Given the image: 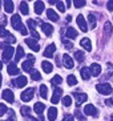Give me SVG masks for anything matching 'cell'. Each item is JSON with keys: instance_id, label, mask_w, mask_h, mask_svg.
Returning a JSON list of instances; mask_svg holds the SVG:
<instances>
[{"instance_id": "obj_3", "label": "cell", "mask_w": 113, "mask_h": 121, "mask_svg": "<svg viewBox=\"0 0 113 121\" xmlns=\"http://www.w3.org/2000/svg\"><path fill=\"white\" fill-rule=\"evenodd\" d=\"M96 89H97L101 95H110V93L113 92V89H112V86H110V84H108V82L97 84V85H96Z\"/></svg>"}, {"instance_id": "obj_47", "label": "cell", "mask_w": 113, "mask_h": 121, "mask_svg": "<svg viewBox=\"0 0 113 121\" xmlns=\"http://www.w3.org/2000/svg\"><path fill=\"white\" fill-rule=\"evenodd\" d=\"M106 8H108L109 11H113V0H110V1L106 3Z\"/></svg>"}, {"instance_id": "obj_6", "label": "cell", "mask_w": 113, "mask_h": 121, "mask_svg": "<svg viewBox=\"0 0 113 121\" xmlns=\"http://www.w3.org/2000/svg\"><path fill=\"white\" fill-rule=\"evenodd\" d=\"M76 23H77V25L80 27V29H81L83 32H87V31H88V24L85 22L84 15H78L77 19H76Z\"/></svg>"}, {"instance_id": "obj_28", "label": "cell", "mask_w": 113, "mask_h": 121, "mask_svg": "<svg viewBox=\"0 0 113 121\" xmlns=\"http://www.w3.org/2000/svg\"><path fill=\"white\" fill-rule=\"evenodd\" d=\"M44 11V3L43 1H36L35 3V12L37 15H41Z\"/></svg>"}, {"instance_id": "obj_52", "label": "cell", "mask_w": 113, "mask_h": 121, "mask_svg": "<svg viewBox=\"0 0 113 121\" xmlns=\"http://www.w3.org/2000/svg\"><path fill=\"white\" fill-rule=\"evenodd\" d=\"M71 20H72V17H71V16H69V15H68V16H67V22L69 23V22H71Z\"/></svg>"}, {"instance_id": "obj_42", "label": "cell", "mask_w": 113, "mask_h": 121, "mask_svg": "<svg viewBox=\"0 0 113 121\" xmlns=\"http://www.w3.org/2000/svg\"><path fill=\"white\" fill-rule=\"evenodd\" d=\"M63 44H64V47H65L67 49H72V48H73V44H72L71 41H68V40L63 39Z\"/></svg>"}, {"instance_id": "obj_15", "label": "cell", "mask_w": 113, "mask_h": 121, "mask_svg": "<svg viewBox=\"0 0 113 121\" xmlns=\"http://www.w3.org/2000/svg\"><path fill=\"white\" fill-rule=\"evenodd\" d=\"M63 61H64V65H65V67L68 68V69H72V68H73V59H72L71 56H69V55H64L63 56Z\"/></svg>"}, {"instance_id": "obj_35", "label": "cell", "mask_w": 113, "mask_h": 121, "mask_svg": "<svg viewBox=\"0 0 113 121\" xmlns=\"http://www.w3.org/2000/svg\"><path fill=\"white\" fill-rule=\"evenodd\" d=\"M31 77H32V80H35V81L41 80V75H40V72H37L36 69H33V71L31 72Z\"/></svg>"}, {"instance_id": "obj_51", "label": "cell", "mask_w": 113, "mask_h": 121, "mask_svg": "<svg viewBox=\"0 0 113 121\" xmlns=\"http://www.w3.org/2000/svg\"><path fill=\"white\" fill-rule=\"evenodd\" d=\"M25 118H27V121H39L37 118H35V117H31V116H29V117H25Z\"/></svg>"}, {"instance_id": "obj_4", "label": "cell", "mask_w": 113, "mask_h": 121, "mask_svg": "<svg viewBox=\"0 0 113 121\" xmlns=\"http://www.w3.org/2000/svg\"><path fill=\"white\" fill-rule=\"evenodd\" d=\"M11 24H12L13 29H16V31H21V29L24 28V25H23V23H21V17L19 16V15H13V16H12Z\"/></svg>"}, {"instance_id": "obj_19", "label": "cell", "mask_w": 113, "mask_h": 121, "mask_svg": "<svg viewBox=\"0 0 113 121\" xmlns=\"http://www.w3.org/2000/svg\"><path fill=\"white\" fill-rule=\"evenodd\" d=\"M80 45H81L83 48H85L87 51H92V43H91V40H89L88 37H84V39H81V41H80Z\"/></svg>"}, {"instance_id": "obj_26", "label": "cell", "mask_w": 113, "mask_h": 121, "mask_svg": "<svg viewBox=\"0 0 113 121\" xmlns=\"http://www.w3.org/2000/svg\"><path fill=\"white\" fill-rule=\"evenodd\" d=\"M47 17L49 20H52V22H57L59 20V16H57V13L53 9H47Z\"/></svg>"}, {"instance_id": "obj_49", "label": "cell", "mask_w": 113, "mask_h": 121, "mask_svg": "<svg viewBox=\"0 0 113 121\" xmlns=\"http://www.w3.org/2000/svg\"><path fill=\"white\" fill-rule=\"evenodd\" d=\"M108 68H109V75H113V64L108 63Z\"/></svg>"}, {"instance_id": "obj_24", "label": "cell", "mask_w": 113, "mask_h": 121, "mask_svg": "<svg viewBox=\"0 0 113 121\" xmlns=\"http://www.w3.org/2000/svg\"><path fill=\"white\" fill-rule=\"evenodd\" d=\"M23 56H24L23 48H21V47H17V48H16V55H15V64H16L17 61H20L21 59H23Z\"/></svg>"}, {"instance_id": "obj_12", "label": "cell", "mask_w": 113, "mask_h": 121, "mask_svg": "<svg viewBox=\"0 0 113 121\" xmlns=\"http://www.w3.org/2000/svg\"><path fill=\"white\" fill-rule=\"evenodd\" d=\"M7 72H8V75L13 76V75H19L20 73V69L17 68V65L15 64V63H9L7 67Z\"/></svg>"}, {"instance_id": "obj_21", "label": "cell", "mask_w": 113, "mask_h": 121, "mask_svg": "<svg viewBox=\"0 0 113 121\" xmlns=\"http://www.w3.org/2000/svg\"><path fill=\"white\" fill-rule=\"evenodd\" d=\"M57 118V109L56 108H49L48 109V120L49 121H55Z\"/></svg>"}, {"instance_id": "obj_27", "label": "cell", "mask_w": 113, "mask_h": 121, "mask_svg": "<svg viewBox=\"0 0 113 121\" xmlns=\"http://www.w3.org/2000/svg\"><path fill=\"white\" fill-rule=\"evenodd\" d=\"M88 22H89V27L91 28H96V24H97V20H96V16L95 13H91L88 15Z\"/></svg>"}, {"instance_id": "obj_54", "label": "cell", "mask_w": 113, "mask_h": 121, "mask_svg": "<svg viewBox=\"0 0 113 121\" xmlns=\"http://www.w3.org/2000/svg\"><path fill=\"white\" fill-rule=\"evenodd\" d=\"M0 86H1V75H0Z\"/></svg>"}, {"instance_id": "obj_14", "label": "cell", "mask_w": 113, "mask_h": 121, "mask_svg": "<svg viewBox=\"0 0 113 121\" xmlns=\"http://www.w3.org/2000/svg\"><path fill=\"white\" fill-rule=\"evenodd\" d=\"M89 71H91V75L92 76H99L100 73H101V67H100V64H97V63H93L91 67H89Z\"/></svg>"}, {"instance_id": "obj_37", "label": "cell", "mask_w": 113, "mask_h": 121, "mask_svg": "<svg viewBox=\"0 0 113 121\" xmlns=\"http://www.w3.org/2000/svg\"><path fill=\"white\" fill-rule=\"evenodd\" d=\"M71 104H72V97L71 96H64V99H63L64 107H71Z\"/></svg>"}, {"instance_id": "obj_2", "label": "cell", "mask_w": 113, "mask_h": 121, "mask_svg": "<svg viewBox=\"0 0 113 121\" xmlns=\"http://www.w3.org/2000/svg\"><path fill=\"white\" fill-rule=\"evenodd\" d=\"M33 64H35V57L32 56V55H27V60L23 63L21 68L25 72H32L33 71Z\"/></svg>"}, {"instance_id": "obj_17", "label": "cell", "mask_w": 113, "mask_h": 121, "mask_svg": "<svg viewBox=\"0 0 113 121\" xmlns=\"http://www.w3.org/2000/svg\"><path fill=\"white\" fill-rule=\"evenodd\" d=\"M77 31L73 28V27H68L67 31H65V37H68V39H76L77 37Z\"/></svg>"}, {"instance_id": "obj_33", "label": "cell", "mask_w": 113, "mask_h": 121, "mask_svg": "<svg viewBox=\"0 0 113 121\" xmlns=\"http://www.w3.org/2000/svg\"><path fill=\"white\" fill-rule=\"evenodd\" d=\"M40 96H41L43 99H47V97H48V88H47V85H44V84L40 86Z\"/></svg>"}, {"instance_id": "obj_8", "label": "cell", "mask_w": 113, "mask_h": 121, "mask_svg": "<svg viewBox=\"0 0 113 121\" xmlns=\"http://www.w3.org/2000/svg\"><path fill=\"white\" fill-rule=\"evenodd\" d=\"M61 96H63V89H61V88H56L55 91H53V96H52V99H51V103H52V104H57L59 101H60Z\"/></svg>"}, {"instance_id": "obj_38", "label": "cell", "mask_w": 113, "mask_h": 121, "mask_svg": "<svg viewBox=\"0 0 113 121\" xmlns=\"http://www.w3.org/2000/svg\"><path fill=\"white\" fill-rule=\"evenodd\" d=\"M61 81H63L61 76H59V75L53 76V78H52V84L53 85H59V84H61Z\"/></svg>"}, {"instance_id": "obj_46", "label": "cell", "mask_w": 113, "mask_h": 121, "mask_svg": "<svg viewBox=\"0 0 113 121\" xmlns=\"http://www.w3.org/2000/svg\"><path fill=\"white\" fill-rule=\"evenodd\" d=\"M76 117H77V118H78V120H80V121H85L84 116H83V114H81V112H78V110H77V112H76Z\"/></svg>"}, {"instance_id": "obj_56", "label": "cell", "mask_w": 113, "mask_h": 121, "mask_svg": "<svg viewBox=\"0 0 113 121\" xmlns=\"http://www.w3.org/2000/svg\"><path fill=\"white\" fill-rule=\"evenodd\" d=\"M0 8H1V3H0Z\"/></svg>"}, {"instance_id": "obj_44", "label": "cell", "mask_w": 113, "mask_h": 121, "mask_svg": "<svg viewBox=\"0 0 113 121\" xmlns=\"http://www.w3.org/2000/svg\"><path fill=\"white\" fill-rule=\"evenodd\" d=\"M31 35H32V39L33 40H39V33H37V31H31Z\"/></svg>"}, {"instance_id": "obj_1", "label": "cell", "mask_w": 113, "mask_h": 121, "mask_svg": "<svg viewBox=\"0 0 113 121\" xmlns=\"http://www.w3.org/2000/svg\"><path fill=\"white\" fill-rule=\"evenodd\" d=\"M0 48H3V60L4 61H9L12 59L15 53V48H12L11 45H7L5 43L0 44Z\"/></svg>"}, {"instance_id": "obj_36", "label": "cell", "mask_w": 113, "mask_h": 121, "mask_svg": "<svg viewBox=\"0 0 113 121\" xmlns=\"http://www.w3.org/2000/svg\"><path fill=\"white\" fill-rule=\"evenodd\" d=\"M9 35H11V33L8 32L7 29H5V27H3V25H1V27H0V37H3V39H7Z\"/></svg>"}, {"instance_id": "obj_18", "label": "cell", "mask_w": 113, "mask_h": 121, "mask_svg": "<svg viewBox=\"0 0 113 121\" xmlns=\"http://www.w3.org/2000/svg\"><path fill=\"white\" fill-rule=\"evenodd\" d=\"M41 29H43V32L45 33L47 36H51L53 33V27L51 24H48V23H43V24H41Z\"/></svg>"}, {"instance_id": "obj_41", "label": "cell", "mask_w": 113, "mask_h": 121, "mask_svg": "<svg viewBox=\"0 0 113 121\" xmlns=\"http://www.w3.org/2000/svg\"><path fill=\"white\" fill-rule=\"evenodd\" d=\"M5 113H8V109L4 104H0V116H4Z\"/></svg>"}, {"instance_id": "obj_22", "label": "cell", "mask_w": 113, "mask_h": 121, "mask_svg": "<svg viewBox=\"0 0 113 121\" xmlns=\"http://www.w3.org/2000/svg\"><path fill=\"white\" fill-rule=\"evenodd\" d=\"M112 32H113L112 24H110L109 22H106L105 25H104V35H105V37H109V36L112 35Z\"/></svg>"}, {"instance_id": "obj_34", "label": "cell", "mask_w": 113, "mask_h": 121, "mask_svg": "<svg viewBox=\"0 0 113 121\" xmlns=\"http://www.w3.org/2000/svg\"><path fill=\"white\" fill-rule=\"evenodd\" d=\"M20 110H21V114H23L24 117H29V116H31V108L27 107V105H25V107H21Z\"/></svg>"}, {"instance_id": "obj_5", "label": "cell", "mask_w": 113, "mask_h": 121, "mask_svg": "<svg viewBox=\"0 0 113 121\" xmlns=\"http://www.w3.org/2000/svg\"><path fill=\"white\" fill-rule=\"evenodd\" d=\"M33 95H35V89L33 88H27L25 91H23V93H21V100L23 101H31L32 100V97H33Z\"/></svg>"}, {"instance_id": "obj_32", "label": "cell", "mask_w": 113, "mask_h": 121, "mask_svg": "<svg viewBox=\"0 0 113 121\" xmlns=\"http://www.w3.org/2000/svg\"><path fill=\"white\" fill-rule=\"evenodd\" d=\"M20 11L23 15H28L29 9H28V4L25 3V1H21L20 3Z\"/></svg>"}, {"instance_id": "obj_9", "label": "cell", "mask_w": 113, "mask_h": 121, "mask_svg": "<svg viewBox=\"0 0 113 121\" xmlns=\"http://www.w3.org/2000/svg\"><path fill=\"white\" fill-rule=\"evenodd\" d=\"M73 96L74 99H76V104H77V107L78 105H81L84 101H87L88 100V96H87V93H81V92H76L73 93Z\"/></svg>"}, {"instance_id": "obj_10", "label": "cell", "mask_w": 113, "mask_h": 121, "mask_svg": "<svg viewBox=\"0 0 113 121\" xmlns=\"http://www.w3.org/2000/svg\"><path fill=\"white\" fill-rule=\"evenodd\" d=\"M13 85L17 86V88H23V86L27 85V82H28V78L25 77V76H19L16 80H13Z\"/></svg>"}, {"instance_id": "obj_11", "label": "cell", "mask_w": 113, "mask_h": 121, "mask_svg": "<svg viewBox=\"0 0 113 121\" xmlns=\"http://www.w3.org/2000/svg\"><path fill=\"white\" fill-rule=\"evenodd\" d=\"M84 113L87 116H97V109H96V107L92 105V104H87L84 108Z\"/></svg>"}, {"instance_id": "obj_43", "label": "cell", "mask_w": 113, "mask_h": 121, "mask_svg": "<svg viewBox=\"0 0 113 121\" xmlns=\"http://www.w3.org/2000/svg\"><path fill=\"white\" fill-rule=\"evenodd\" d=\"M57 9H59V11L60 12H65V5H64V3L63 1H57Z\"/></svg>"}, {"instance_id": "obj_25", "label": "cell", "mask_w": 113, "mask_h": 121, "mask_svg": "<svg viewBox=\"0 0 113 121\" xmlns=\"http://www.w3.org/2000/svg\"><path fill=\"white\" fill-rule=\"evenodd\" d=\"M44 109H45V105H44L43 103H36V104H35V107H33V110H35L37 114H40V116L43 114Z\"/></svg>"}, {"instance_id": "obj_30", "label": "cell", "mask_w": 113, "mask_h": 121, "mask_svg": "<svg viewBox=\"0 0 113 121\" xmlns=\"http://www.w3.org/2000/svg\"><path fill=\"white\" fill-rule=\"evenodd\" d=\"M74 59H76L78 63H83V61H84V59H85L84 52H83V51H76V52H74Z\"/></svg>"}, {"instance_id": "obj_50", "label": "cell", "mask_w": 113, "mask_h": 121, "mask_svg": "<svg viewBox=\"0 0 113 121\" xmlns=\"http://www.w3.org/2000/svg\"><path fill=\"white\" fill-rule=\"evenodd\" d=\"M20 32H21V35H23V36H27V33H28V31H27V28L24 27V28H23V29L20 31Z\"/></svg>"}, {"instance_id": "obj_13", "label": "cell", "mask_w": 113, "mask_h": 121, "mask_svg": "<svg viewBox=\"0 0 113 121\" xmlns=\"http://www.w3.org/2000/svg\"><path fill=\"white\" fill-rule=\"evenodd\" d=\"M55 52H56V45H55V44H49V45L47 47V49L44 51V56L51 59V57H53Z\"/></svg>"}, {"instance_id": "obj_23", "label": "cell", "mask_w": 113, "mask_h": 121, "mask_svg": "<svg viewBox=\"0 0 113 121\" xmlns=\"http://www.w3.org/2000/svg\"><path fill=\"white\" fill-rule=\"evenodd\" d=\"M41 68H43V71L45 72V73H51L53 69V65L51 64L49 61H43L41 63Z\"/></svg>"}, {"instance_id": "obj_53", "label": "cell", "mask_w": 113, "mask_h": 121, "mask_svg": "<svg viewBox=\"0 0 113 121\" xmlns=\"http://www.w3.org/2000/svg\"><path fill=\"white\" fill-rule=\"evenodd\" d=\"M1 68H3V63H1V61H0V69H1Z\"/></svg>"}, {"instance_id": "obj_45", "label": "cell", "mask_w": 113, "mask_h": 121, "mask_svg": "<svg viewBox=\"0 0 113 121\" xmlns=\"http://www.w3.org/2000/svg\"><path fill=\"white\" fill-rule=\"evenodd\" d=\"M63 121H73V116H72V114H65Z\"/></svg>"}, {"instance_id": "obj_48", "label": "cell", "mask_w": 113, "mask_h": 121, "mask_svg": "<svg viewBox=\"0 0 113 121\" xmlns=\"http://www.w3.org/2000/svg\"><path fill=\"white\" fill-rule=\"evenodd\" d=\"M105 104H106V105H112V107H113V99H106L105 100Z\"/></svg>"}, {"instance_id": "obj_57", "label": "cell", "mask_w": 113, "mask_h": 121, "mask_svg": "<svg viewBox=\"0 0 113 121\" xmlns=\"http://www.w3.org/2000/svg\"><path fill=\"white\" fill-rule=\"evenodd\" d=\"M7 121H12V120H7Z\"/></svg>"}, {"instance_id": "obj_31", "label": "cell", "mask_w": 113, "mask_h": 121, "mask_svg": "<svg viewBox=\"0 0 113 121\" xmlns=\"http://www.w3.org/2000/svg\"><path fill=\"white\" fill-rule=\"evenodd\" d=\"M67 82H68V85L73 86V85L77 84V78H76V76H74V75H69V76H68V78H67Z\"/></svg>"}, {"instance_id": "obj_16", "label": "cell", "mask_w": 113, "mask_h": 121, "mask_svg": "<svg viewBox=\"0 0 113 121\" xmlns=\"http://www.w3.org/2000/svg\"><path fill=\"white\" fill-rule=\"evenodd\" d=\"M25 44H27L32 51H36V52H37V51L40 49V45L36 43V40H33V39H25Z\"/></svg>"}, {"instance_id": "obj_55", "label": "cell", "mask_w": 113, "mask_h": 121, "mask_svg": "<svg viewBox=\"0 0 113 121\" xmlns=\"http://www.w3.org/2000/svg\"><path fill=\"white\" fill-rule=\"evenodd\" d=\"M109 121H113V116H112V117H110V120Z\"/></svg>"}, {"instance_id": "obj_29", "label": "cell", "mask_w": 113, "mask_h": 121, "mask_svg": "<svg viewBox=\"0 0 113 121\" xmlns=\"http://www.w3.org/2000/svg\"><path fill=\"white\" fill-rule=\"evenodd\" d=\"M4 9H5V12H8V13L13 12V3H12L11 0H5V1H4Z\"/></svg>"}, {"instance_id": "obj_20", "label": "cell", "mask_w": 113, "mask_h": 121, "mask_svg": "<svg viewBox=\"0 0 113 121\" xmlns=\"http://www.w3.org/2000/svg\"><path fill=\"white\" fill-rule=\"evenodd\" d=\"M80 73H81V77L83 80H89V77H91V71H89L88 67H83L81 69H80Z\"/></svg>"}, {"instance_id": "obj_39", "label": "cell", "mask_w": 113, "mask_h": 121, "mask_svg": "<svg viewBox=\"0 0 113 121\" xmlns=\"http://www.w3.org/2000/svg\"><path fill=\"white\" fill-rule=\"evenodd\" d=\"M73 4H74V7L76 8H81V7H84L85 4H87V1H85V0H74Z\"/></svg>"}, {"instance_id": "obj_40", "label": "cell", "mask_w": 113, "mask_h": 121, "mask_svg": "<svg viewBox=\"0 0 113 121\" xmlns=\"http://www.w3.org/2000/svg\"><path fill=\"white\" fill-rule=\"evenodd\" d=\"M27 25L29 27V29H31V31H36V22H35V20L29 19L28 22H27Z\"/></svg>"}, {"instance_id": "obj_7", "label": "cell", "mask_w": 113, "mask_h": 121, "mask_svg": "<svg viewBox=\"0 0 113 121\" xmlns=\"http://www.w3.org/2000/svg\"><path fill=\"white\" fill-rule=\"evenodd\" d=\"M3 99L4 101H8V103H15V95L11 89H4L3 91Z\"/></svg>"}]
</instances>
